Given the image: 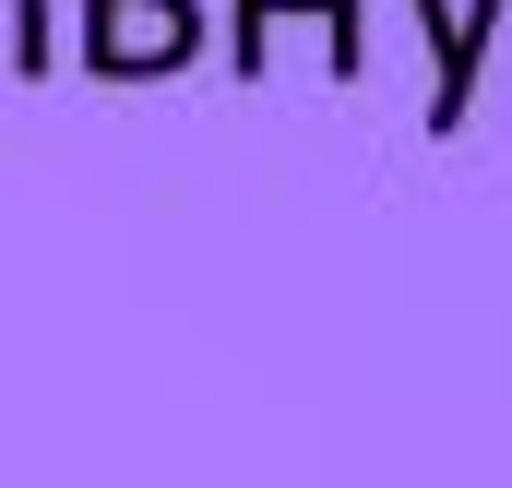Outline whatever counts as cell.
Returning <instances> with one entry per match:
<instances>
[{
    "mask_svg": "<svg viewBox=\"0 0 512 488\" xmlns=\"http://www.w3.org/2000/svg\"><path fill=\"white\" fill-rule=\"evenodd\" d=\"M203 60V0H84V72L96 84H167Z\"/></svg>",
    "mask_w": 512,
    "mask_h": 488,
    "instance_id": "6da1fadb",
    "label": "cell"
},
{
    "mask_svg": "<svg viewBox=\"0 0 512 488\" xmlns=\"http://www.w3.org/2000/svg\"><path fill=\"white\" fill-rule=\"evenodd\" d=\"M405 12H417V36H429V60H441V84H429V131H465L477 72H489V36H501L512 0H405Z\"/></svg>",
    "mask_w": 512,
    "mask_h": 488,
    "instance_id": "7a4b0ae2",
    "label": "cell"
},
{
    "mask_svg": "<svg viewBox=\"0 0 512 488\" xmlns=\"http://www.w3.org/2000/svg\"><path fill=\"white\" fill-rule=\"evenodd\" d=\"M286 12H322V60H334V84H358L370 72V36H358V0H227V72L262 84V60H274V24Z\"/></svg>",
    "mask_w": 512,
    "mask_h": 488,
    "instance_id": "3957f363",
    "label": "cell"
}]
</instances>
